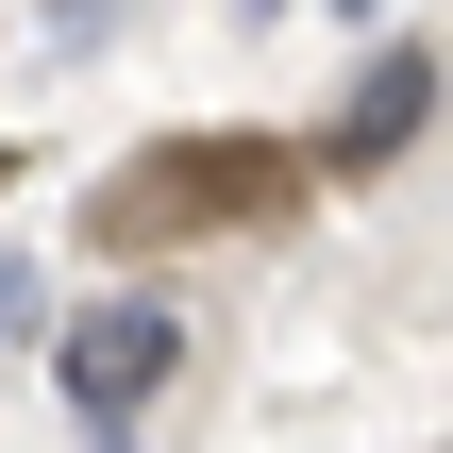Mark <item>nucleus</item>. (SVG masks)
I'll return each mask as SVG.
<instances>
[{"mask_svg": "<svg viewBox=\"0 0 453 453\" xmlns=\"http://www.w3.org/2000/svg\"><path fill=\"white\" fill-rule=\"evenodd\" d=\"M168 370H185V319H168V303H101V319H67V420H84L101 453L134 437V403H151Z\"/></svg>", "mask_w": 453, "mask_h": 453, "instance_id": "2", "label": "nucleus"}, {"mask_svg": "<svg viewBox=\"0 0 453 453\" xmlns=\"http://www.w3.org/2000/svg\"><path fill=\"white\" fill-rule=\"evenodd\" d=\"M34 303H50V286H34V252H0V336H34Z\"/></svg>", "mask_w": 453, "mask_h": 453, "instance_id": "4", "label": "nucleus"}, {"mask_svg": "<svg viewBox=\"0 0 453 453\" xmlns=\"http://www.w3.org/2000/svg\"><path fill=\"white\" fill-rule=\"evenodd\" d=\"M235 17H286V0H235Z\"/></svg>", "mask_w": 453, "mask_h": 453, "instance_id": "5", "label": "nucleus"}, {"mask_svg": "<svg viewBox=\"0 0 453 453\" xmlns=\"http://www.w3.org/2000/svg\"><path fill=\"white\" fill-rule=\"evenodd\" d=\"M269 202H286V151H252V134H168V151H134V168L84 202V235H101V252H185V235L269 219Z\"/></svg>", "mask_w": 453, "mask_h": 453, "instance_id": "1", "label": "nucleus"}, {"mask_svg": "<svg viewBox=\"0 0 453 453\" xmlns=\"http://www.w3.org/2000/svg\"><path fill=\"white\" fill-rule=\"evenodd\" d=\"M420 118H437V50H370L319 151H336V168H403V151H420Z\"/></svg>", "mask_w": 453, "mask_h": 453, "instance_id": "3", "label": "nucleus"}]
</instances>
